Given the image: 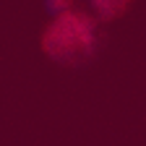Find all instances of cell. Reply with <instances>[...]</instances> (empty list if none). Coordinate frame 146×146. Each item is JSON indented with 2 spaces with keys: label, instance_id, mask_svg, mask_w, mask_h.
<instances>
[{
  "label": "cell",
  "instance_id": "3",
  "mask_svg": "<svg viewBox=\"0 0 146 146\" xmlns=\"http://www.w3.org/2000/svg\"><path fill=\"white\" fill-rule=\"evenodd\" d=\"M39 5L44 11V16H58V13H65V11H73L78 8V0H39Z\"/></svg>",
  "mask_w": 146,
  "mask_h": 146
},
{
  "label": "cell",
  "instance_id": "1",
  "mask_svg": "<svg viewBox=\"0 0 146 146\" xmlns=\"http://www.w3.org/2000/svg\"><path fill=\"white\" fill-rule=\"evenodd\" d=\"M42 58L70 73L94 68L110 44V34L86 8H73L50 16L36 36Z\"/></svg>",
  "mask_w": 146,
  "mask_h": 146
},
{
  "label": "cell",
  "instance_id": "2",
  "mask_svg": "<svg viewBox=\"0 0 146 146\" xmlns=\"http://www.w3.org/2000/svg\"><path fill=\"white\" fill-rule=\"evenodd\" d=\"M86 11L97 18L99 24H112L120 21L131 13V8L136 5V0H86Z\"/></svg>",
  "mask_w": 146,
  "mask_h": 146
}]
</instances>
